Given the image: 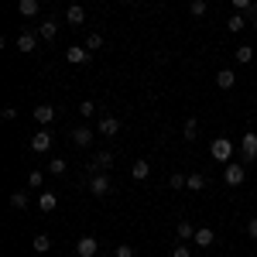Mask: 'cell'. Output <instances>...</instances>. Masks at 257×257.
Segmentation results:
<instances>
[{"mask_svg": "<svg viewBox=\"0 0 257 257\" xmlns=\"http://www.w3.org/2000/svg\"><path fill=\"white\" fill-rule=\"evenodd\" d=\"M86 48H89V52H99V48H103V31H93V35L86 38Z\"/></svg>", "mask_w": 257, "mask_h": 257, "instance_id": "484cf974", "label": "cell"}, {"mask_svg": "<svg viewBox=\"0 0 257 257\" xmlns=\"http://www.w3.org/2000/svg\"><path fill=\"white\" fill-rule=\"evenodd\" d=\"M185 189H189V192H202V189H206V175H202V172L185 175Z\"/></svg>", "mask_w": 257, "mask_h": 257, "instance_id": "d6986e66", "label": "cell"}, {"mask_svg": "<svg viewBox=\"0 0 257 257\" xmlns=\"http://www.w3.org/2000/svg\"><path fill=\"white\" fill-rule=\"evenodd\" d=\"M93 138H96V131H93L89 123H79V127L72 131V144H76V148H89Z\"/></svg>", "mask_w": 257, "mask_h": 257, "instance_id": "52a82bcc", "label": "cell"}, {"mask_svg": "<svg viewBox=\"0 0 257 257\" xmlns=\"http://www.w3.org/2000/svg\"><path fill=\"white\" fill-rule=\"evenodd\" d=\"M96 165L103 168V172H106V168L113 165V151H99V155H96Z\"/></svg>", "mask_w": 257, "mask_h": 257, "instance_id": "83f0119b", "label": "cell"}, {"mask_svg": "<svg viewBox=\"0 0 257 257\" xmlns=\"http://www.w3.org/2000/svg\"><path fill=\"white\" fill-rule=\"evenodd\" d=\"M55 206H59V196H55V192H41L38 196V209L41 213H52Z\"/></svg>", "mask_w": 257, "mask_h": 257, "instance_id": "ffe728a7", "label": "cell"}, {"mask_svg": "<svg viewBox=\"0 0 257 257\" xmlns=\"http://www.w3.org/2000/svg\"><path fill=\"white\" fill-rule=\"evenodd\" d=\"M103 138H117L120 134V120L117 117H99V127H96Z\"/></svg>", "mask_w": 257, "mask_h": 257, "instance_id": "30bf717a", "label": "cell"}, {"mask_svg": "<svg viewBox=\"0 0 257 257\" xmlns=\"http://www.w3.org/2000/svg\"><path fill=\"white\" fill-rule=\"evenodd\" d=\"M243 178H247V172H243V165H237V161H230V165H226V172H223V182H226V185H243Z\"/></svg>", "mask_w": 257, "mask_h": 257, "instance_id": "ba28073f", "label": "cell"}, {"mask_svg": "<svg viewBox=\"0 0 257 257\" xmlns=\"http://www.w3.org/2000/svg\"><path fill=\"white\" fill-rule=\"evenodd\" d=\"M11 206H14V209H28V196H24V192H14V196H11Z\"/></svg>", "mask_w": 257, "mask_h": 257, "instance_id": "f546056e", "label": "cell"}, {"mask_svg": "<svg viewBox=\"0 0 257 257\" xmlns=\"http://www.w3.org/2000/svg\"><path fill=\"white\" fill-rule=\"evenodd\" d=\"M240 158H243V161H254L257 158V134H254V131H247V134L240 138Z\"/></svg>", "mask_w": 257, "mask_h": 257, "instance_id": "5b68a950", "label": "cell"}, {"mask_svg": "<svg viewBox=\"0 0 257 257\" xmlns=\"http://www.w3.org/2000/svg\"><path fill=\"white\" fill-rule=\"evenodd\" d=\"M76 257H99V240L96 237H79L76 240Z\"/></svg>", "mask_w": 257, "mask_h": 257, "instance_id": "8992f818", "label": "cell"}, {"mask_svg": "<svg viewBox=\"0 0 257 257\" xmlns=\"http://www.w3.org/2000/svg\"><path fill=\"white\" fill-rule=\"evenodd\" d=\"M55 35H59V24L48 18V21H41L38 24V38H45V41H55Z\"/></svg>", "mask_w": 257, "mask_h": 257, "instance_id": "e0dca14e", "label": "cell"}, {"mask_svg": "<svg viewBox=\"0 0 257 257\" xmlns=\"http://www.w3.org/2000/svg\"><path fill=\"white\" fill-rule=\"evenodd\" d=\"M178 240H192L196 237V226H192V223H189V219H182V223H178Z\"/></svg>", "mask_w": 257, "mask_h": 257, "instance_id": "d4e9b609", "label": "cell"}, {"mask_svg": "<svg viewBox=\"0 0 257 257\" xmlns=\"http://www.w3.org/2000/svg\"><path fill=\"white\" fill-rule=\"evenodd\" d=\"M192 243H196V247H213V243H216V233H213L209 226H199L196 237H192Z\"/></svg>", "mask_w": 257, "mask_h": 257, "instance_id": "4fadbf2b", "label": "cell"}, {"mask_svg": "<svg viewBox=\"0 0 257 257\" xmlns=\"http://www.w3.org/2000/svg\"><path fill=\"white\" fill-rule=\"evenodd\" d=\"M65 21H69L72 28H79L82 21H86V7H82V4H69V11H65Z\"/></svg>", "mask_w": 257, "mask_h": 257, "instance_id": "7c38bea8", "label": "cell"}, {"mask_svg": "<svg viewBox=\"0 0 257 257\" xmlns=\"http://www.w3.org/2000/svg\"><path fill=\"white\" fill-rule=\"evenodd\" d=\"M247 14H243V11H237V14H233V18H226V31H233V35H240V31H243V28H247Z\"/></svg>", "mask_w": 257, "mask_h": 257, "instance_id": "2e32d148", "label": "cell"}, {"mask_svg": "<svg viewBox=\"0 0 257 257\" xmlns=\"http://www.w3.org/2000/svg\"><path fill=\"white\" fill-rule=\"evenodd\" d=\"M113 257H134V247H131V243H120Z\"/></svg>", "mask_w": 257, "mask_h": 257, "instance_id": "836d02e7", "label": "cell"}, {"mask_svg": "<svg viewBox=\"0 0 257 257\" xmlns=\"http://www.w3.org/2000/svg\"><path fill=\"white\" fill-rule=\"evenodd\" d=\"M230 4H233L237 11H250V4H254V0H230Z\"/></svg>", "mask_w": 257, "mask_h": 257, "instance_id": "d590c367", "label": "cell"}, {"mask_svg": "<svg viewBox=\"0 0 257 257\" xmlns=\"http://www.w3.org/2000/svg\"><path fill=\"white\" fill-rule=\"evenodd\" d=\"M28 185H31V189H41V185H45V172H38V168H35V172L28 175Z\"/></svg>", "mask_w": 257, "mask_h": 257, "instance_id": "f1b7e54d", "label": "cell"}, {"mask_svg": "<svg viewBox=\"0 0 257 257\" xmlns=\"http://www.w3.org/2000/svg\"><path fill=\"white\" fill-rule=\"evenodd\" d=\"M31 247H35V254H48L52 250V240L45 237V233H38V237L31 240Z\"/></svg>", "mask_w": 257, "mask_h": 257, "instance_id": "603a6c76", "label": "cell"}, {"mask_svg": "<svg viewBox=\"0 0 257 257\" xmlns=\"http://www.w3.org/2000/svg\"><path fill=\"white\" fill-rule=\"evenodd\" d=\"M89 59H93V52H89L86 45H72V48H65V62H69V65H86Z\"/></svg>", "mask_w": 257, "mask_h": 257, "instance_id": "3957f363", "label": "cell"}, {"mask_svg": "<svg viewBox=\"0 0 257 257\" xmlns=\"http://www.w3.org/2000/svg\"><path fill=\"white\" fill-rule=\"evenodd\" d=\"M65 172H69L65 158H48V175H65Z\"/></svg>", "mask_w": 257, "mask_h": 257, "instance_id": "7402d4cb", "label": "cell"}, {"mask_svg": "<svg viewBox=\"0 0 257 257\" xmlns=\"http://www.w3.org/2000/svg\"><path fill=\"white\" fill-rule=\"evenodd\" d=\"M148 175H151V161L148 158H138L134 165H131V178H134V182H144Z\"/></svg>", "mask_w": 257, "mask_h": 257, "instance_id": "8fae6325", "label": "cell"}, {"mask_svg": "<svg viewBox=\"0 0 257 257\" xmlns=\"http://www.w3.org/2000/svg\"><path fill=\"white\" fill-rule=\"evenodd\" d=\"M168 189H185V175H182V172H175V175L168 178Z\"/></svg>", "mask_w": 257, "mask_h": 257, "instance_id": "1f68e13d", "label": "cell"}, {"mask_svg": "<svg viewBox=\"0 0 257 257\" xmlns=\"http://www.w3.org/2000/svg\"><path fill=\"white\" fill-rule=\"evenodd\" d=\"M189 14L192 18H206V0H192L189 4Z\"/></svg>", "mask_w": 257, "mask_h": 257, "instance_id": "4316f807", "label": "cell"}, {"mask_svg": "<svg viewBox=\"0 0 257 257\" xmlns=\"http://www.w3.org/2000/svg\"><path fill=\"white\" fill-rule=\"evenodd\" d=\"M52 120H55V106H52V103H38V106H35V123H38V127H48Z\"/></svg>", "mask_w": 257, "mask_h": 257, "instance_id": "9c48e42d", "label": "cell"}, {"mask_svg": "<svg viewBox=\"0 0 257 257\" xmlns=\"http://www.w3.org/2000/svg\"><path fill=\"white\" fill-rule=\"evenodd\" d=\"M250 24H254V31H257V18H250Z\"/></svg>", "mask_w": 257, "mask_h": 257, "instance_id": "74e56055", "label": "cell"}, {"mask_svg": "<svg viewBox=\"0 0 257 257\" xmlns=\"http://www.w3.org/2000/svg\"><path fill=\"white\" fill-rule=\"evenodd\" d=\"M209 155H213V161L230 165V158H233V141L230 138H216L213 144H209Z\"/></svg>", "mask_w": 257, "mask_h": 257, "instance_id": "6da1fadb", "label": "cell"}, {"mask_svg": "<svg viewBox=\"0 0 257 257\" xmlns=\"http://www.w3.org/2000/svg\"><path fill=\"white\" fill-rule=\"evenodd\" d=\"M18 11H21V18H38L41 0H18Z\"/></svg>", "mask_w": 257, "mask_h": 257, "instance_id": "9a60e30c", "label": "cell"}, {"mask_svg": "<svg viewBox=\"0 0 257 257\" xmlns=\"http://www.w3.org/2000/svg\"><path fill=\"white\" fill-rule=\"evenodd\" d=\"M206 4H209V0H206Z\"/></svg>", "mask_w": 257, "mask_h": 257, "instance_id": "b9f144b4", "label": "cell"}, {"mask_svg": "<svg viewBox=\"0 0 257 257\" xmlns=\"http://www.w3.org/2000/svg\"><path fill=\"white\" fill-rule=\"evenodd\" d=\"M52 131H48V127H41V131H35V138H31V151H35V155H45V151H48V148H52Z\"/></svg>", "mask_w": 257, "mask_h": 257, "instance_id": "277c9868", "label": "cell"}, {"mask_svg": "<svg viewBox=\"0 0 257 257\" xmlns=\"http://www.w3.org/2000/svg\"><path fill=\"white\" fill-rule=\"evenodd\" d=\"M45 4H52V0H45Z\"/></svg>", "mask_w": 257, "mask_h": 257, "instance_id": "ab89813d", "label": "cell"}, {"mask_svg": "<svg viewBox=\"0 0 257 257\" xmlns=\"http://www.w3.org/2000/svg\"><path fill=\"white\" fill-rule=\"evenodd\" d=\"M254 55H257V52H254V45H240L237 52H233V59H237L240 65H247V62H254Z\"/></svg>", "mask_w": 257, "mask_h": 257, "instance_id": "44dd1931", "label": "cell"}, {"mask_svg": "<svg viewBox=\"0 0 257 257\" xmlns=\"http://www.w3.org/2000/svg\"><path fill=\"white\" fill-rule=\"evenodd\" d=\"M172 257H192V247H189V240H185V243H178L175 250H172Z\"/></svg>", "mask_w": 257, "mask_h": 257, "instance_id": "d6a6232c", "label": "cell"}, {"mask_svg": "<svg viewBox=\"0 0 257 257\" xmlns=\"http://www.w3.org/2000/svg\"><path fill=\"white\" fill-rule=\"evenodd\" d=\"M247 233H250V237H254V240H257V216H254V219H250V223H247Z\"/></svg>", "mask_w": 257, "mask_h": 257, "instance_id": "8d00e7d4", "label": "cell"}, {"mask_svg": "<svg viewBox=\"0 0 257 257\" xmlns=\"http://www.w3.org/2000/svg\"><path fill=\"white\" fill-rule=\"evenodd\" d=\"M79 113H82V117H93V113H96V103H93V99H82V103H79Z\"/></svg>", "mask_w": 257, "mask_h": 257, "instance_id": "4dcf8cb0", "label": "cell"}, {"mask_svg": "<svg viewBox=\"0 0 257 257\" xmlns=\"http://www.w3.org/2000/svg\"><path fill=\"white\" fill-rule=\"evenodd\" d=\"M99 257H106V254H99Z\"/></svg>", "mask_w": 257, "mask_h": 257, "instance_id": "60d3db41", "label": "cell"}, {"mask_svg": "<svg viewBox=\"0 0 257 257\" xmlns=\"http://www.w3.org/2000/svg\"><path fill=\"white\" fill-rule=\"evenodd\" d=\"M35 45H38V35H35V31H21V35H18V48L24 52V55L35 52Z\"/></svg>", "mask_w": 257, "mask_h": 257, "instance_id": "5bb4252c", "label": "cell"}, {"mask_svg": "<svg viewBox=\"0 0 257 257\" xmlns=\"http://www.w3.org/2000/svg\"><path fill=\"white\" fill-rule=\"evenodd\" d=\"M123 4H134V0H123Z\"/></svg>", "mask_w": 257, "mask_h": 257, "instance_id": "f35d334b", "label": "cell"}, {"mask_svg": "<svg viewBox=\"0 0 257 257\" xmlns=\"http://www.w3.org/2000/svg\"><path fill=\"white\" fill-rule=\"evenodd\" d=\"M0 117H4V120H14V117H18V110H14V106H4V110H0Z\"/></svg>", "mask_w": 257, "mask_h": 257, "instance_id": "e575fe53", "label": "cell"}, {"mask_svg": "<svg viewBox=\"0 0 257 257\" xmlns=\"http://www.w3.org/2000/svg\"><path fill=\"white\" fill-rule=\"evenodd\" d=\"M233 82H237V72H233V69H219L216 72V86L219 89H233Z\"/></svg>", "mask_w": 257, "mask_h": 257, "instance_id": "ac0fdd59", "label": "cell"}, {"mask_svg": "<svg viewBox=\"0 0 257 257\" xmlns=\"http://www.w3.org/2000/svg\"><path fill=\"white\" fill-rule=\"evenodd\" d=\"M182 134H185V141H196L199 138V120L189 117V120H185V127H182Z\"/></svg>", "mask_w": 257, "mask_h": 257, "instance_id": "cb8c5ba5", "label": "cell"}, {"mask_svg": "<svg viewBox=\"0 0 257 257\" xmlns=\"http://www.w3.org/2000/svg\"><path fill=\"white\" fill-rule=\"evenodd\" d=\"M86 185H89V192H93L96 199H103L106 192H110V189H113V182H110V175H106V172H99V175H89V178H86Z\"/></svg>", "mask_w": 257, "mask_h": 257, "instance_id": "7a4b0ae2", "label": "cell"}]
</instances>
